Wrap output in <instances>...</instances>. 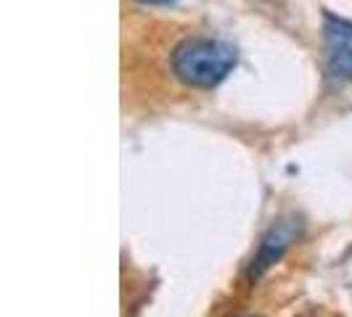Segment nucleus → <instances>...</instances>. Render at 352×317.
Here are the masks:
<instances>
[{
  "label": "nucleus",
  "instance_id": "f03ea898",
  "mask_svg": "<svg viewBox=\"0 0 352 317\" xmlns=\"http://www.w3.org/2000/svg\"><path fill=\"white\" fill-rule=\"evenodd\" d=\"M323 37H326V56L331 71L344 80H352V21L326 16Z\"/></svg>",
  "mask_w": 352,
  "mask_h": 317
},
{
  "label": "nucleus",
  "instance_id": "f257e3e1",
  "mask_svg": "<svg viewBox=\"0 0 352 317\" xmlns=\"http://www.w3.org/2000/svg\"><path fill=\"white\" fill-rule=\"evenodd\" d=\"M236 67V51L228 43L194 37L183 40L173 53V71L191 88H214Z\"/></svg>",
  "mask_w": 352,
  "mask_h": 317
},
{
  "label": "nucleus",
  "instance_id": "7ed1b4c3",
  "mask_svg": "<svg viewBox=\"0 0 352 317\" xmlns=\"http://www.w3.org/2000/svg\"><path fill=\"white\" fill-rule=\"evenodd\" d=\"M289 241H292V235H286L283 228H273L267 235H265L263 246L257 251V257H254V262H252V278H257V275H263L265 270L270 267V264L276 262L278 257L283 254V248L289 246Z\"/></svg>",
  "mask_w": 352,
  "mask_h": 317
},
{
  "label": "nucleus",
  "instance_id": "20e7f679",
  "mask_svg": "<svg viewBox=\"0 0 352 317\" xmlns=\"http://www.w3.org/2000/svg\"><path fill=\"white\" fill-rule=\"evenodd\" d=\"M146 5H170V3H175V0H141Z\"/></svg>",
  "mask_w": 352,
  "mask_h": 317
}]
</instances>
